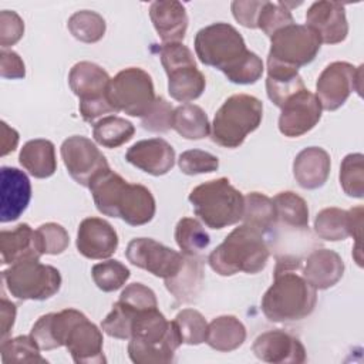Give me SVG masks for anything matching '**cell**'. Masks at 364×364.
I'll return each mask as SVG.
<instances>
[{
  "label": "cell",
  "mask_w": 364,
  "mask_h": 364,
  "mask_svg": "<svg viewBox=\"0 0 364 364\" xmlns=\"http://www.w3.org/2000/svg\"><path fill=\"white\" fill-rule=\"evenodd\" d=\"M0 253L3 264H14L27 259H40L43 256L37 246L36 230L27 223H20L11 230L0 232Z\"/></svg>",
  "instance_id": "484cf974"
},
{
  "label": "cell",
  "mask_w": 364,
  "mask_h": 364,
  "mask_svg": "<svg viewBox=\"0 0 364 364\" xmlns=\"http://www.w3.org/2000/svg\"><path fill=\"white\" fill-rule=\"evenodd\" d=\"M77 250L87 259L102 260L112 256L118 247L115 229L102 218H85L77 232Z\"/></svg>",
  "instance_id": "e0dca14e"
},
{
  "label": "cell",
  "mask_w": 364,
  "mask_h": 364,
  "mask_svg": "<svg viewBox=\"0 0 364 364\" xmlns=\"http://www.w3.org/2000/svg\"><path fill=\"white\" fill-rule=\"evenodd\" d=\"M331 159L326 149L307 146L301 149L293 161V175L303 189L321 188L328 178Z\"/></svg>",
  "instance_id": "cb8c5ba5"
},
{
  "label": "cell",
  "mask_w": 364,
  "mask_h": 364,
  "mask_svg": "<svg viewBox=\"0 0 364 364\" xmlns=\"http://www.w3.org/2000/svg\"><path fill=\"white\" fill-rule=\"evenodd\" d=\"M279 131L289 138H297L311 131L321 118V105L316 94L307 88L290 97L280 108Z\"/></svg>",
  "instance_id": "9a60e30c"
},
{
  "label": "cell",
  "mask_w": 364,
  "mask_h": 364,
  "mask_svg": "<svg viewBox=\"0 0 364 364\" xmlns=\"http://www.w3.org/2000/svg\"><path fill=\"white\" fill-rule=\"evenodd\" d=\"M263 118V104L249 94L229 97L216 111L210 125L212 141L223 148L240 146L256 131Z\"/></svg>",
  "instance_id": "52a82bcc"
},
{
  "label": "cell",
  "mask_w": 364,
  "mask_h": 364,
  "mask_svg": "<svg viewBox=\"0 0 364 364\" xmlns=\"http://www.w3.org/2000/svg\"><path fill=\"white\" fill-rule=\"evenodd\" d=\"M172 105L164 97H156L148 114L141 118V125L149 132H166L172 128Z\"/></svg>",
  "instance_id": "7dc6e473"
},
{
  "label": "cell",
  "mask_w": 364,
  "mask_h": 364,
  "mask_svg": "<svg viewBox=\"0 0 364 364\" xmlns=\"http://www.w3.org/2000/svg\"><path fill=\"white\" fill-rule=\"evenodd\" d=\"M181 344L182 338L175 321H168L155 307L136 314L128 355L135 364H168L175 360V351Z\"/></svg>",
  "instance_id": "277c9868"
},
{
  "label": "cell",
  "mask_w": 364,
  "mask_h": 364,
  "mask_svg": "<svg viewBox=\"0 0 364 364\" xmlns=\"http://www.w3.org/2000/svg\"><path fill=\"white\" fill-rule=\"evenodd\" d=\"M128 262L164 280L173 277L182 267L185 255L151 237L132 239L125 250Z\"/></svg>",
  "instance_id": "5bb4252c"
},
{
  "label": "cell",
  "mask_w": 364,
  "mask_h": 364,
  "mask_svg": "<svg viewBox=\"0 0 364 364\" xmlns=\"http://www.w3.org/2000/svg\"><path fill=\"white\" fill-rule=\"evenodd\" d=\"M300 259L280 256L276 260L274 279L262 297V311L269 321L294 323L309 317L317 303V290L296 270Z\"/></svg>",
  "instance_id": "7a4b0ae2"
},
{
  "label": "cell",
  "mask_w": 364,
  "mask_h": 364,
  "mask_svg": "<svg viewBox=\"0 0 364 364\" xmlns=\"http://www.w3.org/2000/svg\"><path fill=\"white\" fill-rule=\"evenodd\" d=\"M9 293L18 300H47L61 287L58 269L40 263V259H27L11 264L1 272Z\"/></svg>",
  "instance_id": "ba28073f"
},
{
  "label": "cell",
  "mask_w": 364,
  "mask_h": 364,
  "mask_svg": "<svg viewBox=\"0 0 364 364\" xmlns=\"http://www.w3.org/2000/svg\"><path fill=\"white\" fill-rule=\"evenodd\" d=\"M178 165L185 175H200L215 172L219 168V159L202 149H188L179 155Z\"/></svg>",
  "instance_id": "bcb514c9"
},
{
  "label": "cell",
  "mask_w": 364,
  "mask_h": 364,
  "mask_svg": "<svg viewBox=\"0 0 364 364\" xmlns=\"http://www.w3.org/2000/svg\"><path fill=\"white\" fill-rule=\"evenodd\" d=\"M242 220L263 235L267 233L277 223L276 209L273 200L260 192H250L245 195V209Z\"/></svg>",
  "instance_id": "d6a6232c"
},
{
  "label": "cell",
  "mask_w": 364,
  "mask_h": 364,
  "mask_svg": "<svg viewBox=\"0 0 364 364\" xmlns=\"http://www.w3.org/2000/svg\"><path fill=\"white\" fill-rule=\"evenodd\" d=\"M102 344L104 338L101 330L85 316L73 324L65 340V347L77 364L105 363Z\"/></svg>",
  "instance_id": "44dd1931"
},
{
  "label": "cell",
  "mask_w": 364,
  "mask_h": 364,
  "mask_svg": "<svg viewBox=\"0 0 364 364\" xmlns=\"http://www.w3.org/2000/svg\"><path fill=\"white\" fill-rule=\"evenodd\" d=\"M91 274L97 287L105 293H109L121 289L129 279L131 272L119 260L109 259L94 264Z\"/></svg>",
  "instance_id": "60d3db41"
},
{
  "label": "cell",
  "mask_w": 364,
  "mask_h": 364,
  "mask_svg": "<svg viewBox=\"0 0 364 364\" xmlns=\"http://www.w3.org/2000/svg\"><path fill=\"white\" fill-rule=\"evenodd\" d=\"M134 134V124L117 115H108L98 119L92 128V136L95 142L109 149L124 145L125 142L132 139Z\"/></svg>",
  "instance_id": "836d02e7"
},
{
  "label": "cell",
  "mask_w": 364,
  "mask_h": 364,
  "mask_svg": "<svg viewBox=\"0 0 364 364\" xmlns=\"http://www.w3.org/2000/svg\"><path fill=\"white\" fill-rule=\"evenodd\" d=\"M343 274L344 262L341 256L330 249H317L307 256L301 276L316 290H326L337 284Z\"/></svg>",
  "instance_id": "d4e9b609"
},
{
  "label": "cell",
  "mask_w": 364,
  "mask_h": 364,
  "mask_svg": "<svg viewBox=\"0 0 364 364\" xmlns=\"http://www.w3.org/2000/svg\"><path fill=\"white\" fill-rule=\"evenodd\" d=\"M293 23L294 18L290 13V9H287L283 1L272 3L264 0L257 18V28H260L266 36L272 37L277 30Z\"/></svg>",
  "instance_id": "f6af8a7d"
},
{
  "label": "cell",
  "mask_w": 364,
  "mask_h": 364,
  "mask_svg": "<svg viewBox=\"0 0 364 364\" xmlns=\"http://www.w3.org/2000/svg\"><path fill=\"white\" fill-rule=\"evenodd\" d=\"M119 300L129 304L136 310H149L158 307L155 293L142 283L128 284L119 296Z\"/></svg>",
  "instance_id": "f907efd6"
},
{
  "label": "cell",
  "mask_w": 364,
  "mask_h": 364,
  "mask_svg": "<svg viewBox=\"0 0 364 364\" xmlns=\"http://www.w3.org/2000/svg\"><path fill=\"white\" fill-rule=\"evenodd\" d=\"M306 23L326 44H338L348 34L346 9L338 1H314L306 13Z\"/></svg>",
  "instance_id": "ac0fdd59"
},
{
  "label": "cell",
  "mask_w": 364,
  "mask_h": 364,
  "mask_svg": "<svg viewBox=\"0 0 364 364\" xmlns=\"http://www.w3.org/2000/svg\"><path fill=\"white\" fill-rule=\"evenodd\" d=\"M277 222L293 229L309 228V208L306 200L291 191L279 192L273 199Z\"/></svg>",
  "instance_id": "e575fe53"
},
{
  "label": "cell",
  "mask_w": 364,
  "mask_h": 364,
  "mask_svg": "<svg viewBox=\"0 0 364 364\" xmlns=\"http://www.w3.org/2000/svg\"><path fill=\"white\" fill-rule=\"evenodd\" d=\"M1 361L9 363H47L40 354V347L31 336H18L9 340H1L0 346Z\"/></svg>",
  "instance_id": "f35d334b"
},
{
  "label": "cell",
  "mask_w": 364,
  "mask_h": 364,
  "mask_svg": "<svg viewBox=\"0 0 364 364\" xmlns=\"http://www.w3.org/2000/svg\"><path fill=\"white\" fill-rule=\"evenodd\" d=\"M36 239L41 255H60L70 245L67 230L54 222L40 225L36 229Z\"/></svg>",
  "instance_id": "ee69618b"
},
{
  "label": "cell",
  "mask_w": 364,
  "mask_h": 364,
  "mask_svg": "<svg viewBox=\"0 0 364 364\" xmlns=\"http://www.w3.org/2000/svg\"><path fill=\"white\" fill-rule=\"evenodd\" d=\"M67 27L74 38L82 43H97L105 34V20L101 14L92 10H80L70 16Z\"/></svg>",
  "instance_id": "74e56055"
},
{
  "label": "cell",
  "mask_w": 364,
  "mask_h": 364,
  "mask_svg": "<svg viewBox=\"0 0 364 364\" xmlns=\"http://www.w3.org/2000/svg\"><path fill=\"white\" fill-rule=\"evenodd\" d=\"M60 154L70 176L84 188H88L95 176L109 168L105 155L82 135L68 136L61 144Z\"/></svg>",
  "instance_id": "4fadbf2b"
},
{
  "label": "cell",
  "mask_w": 364,
  "mask_h": 364,
  "mask_svg": "<svg viewBox=\"0 0 364 364\" xmlns=\"http://www.w3.org/2000/svg\"><path fill=\"white\" fill-rule=\"evenodd\" d=\"M172 128L185 139L196 141L210 134L206 112L195 104H183L173 109Z\"/></svg>",
  "instance_id": "1f68e13d"
},
{
  "label": "cell",
  "mask_w": 364,
  "mask_h": 364,
  "mask_svg": "<svg viewBox=\"0 0 364 364\" xmlns=\"http://www.w3.org/2000/svg\"><path fill=\"white\" fill-rule=\"evenodd\" d=\"M151 21L164 43H181L188 28L186 9L176 0H158L149 7Z\"/></svg>",
  "instance_id": "603a6c76"
},
{
  "label": "cell",
  "mask_w": 364,
  "mask_h": 364,
  "mask_svg": "<svg viewBox=\"0 0 364 364\" xmlns=\"http://www.w3.org/2000/svg\"><path fill=\"white\" fill-rule=\"evenodd\" d=\"M125 159L152 176H161L173 168L175 149L162 138H149L135 142L127 151Z\"/></svg>",
  "instance_id": "ffe728a7"
},
{
  "label": "cell",
  "mask_w": 364,
  "mask_h": 364,
  "mask_svg": "<svg viewBox=\"0 0 364 364\" xmlns=\"http://www.w3.org/2000/svg\"><path fill=\"white\" fill-rule=\"evenodd\" d=\"M24 34V21L13 10L0 11V46L7 48L14 46Z\"/></svg>",
  "instance_id": "681fc988"
},
{
  "label": "cell",
  "mask_w": 364,
  "mask_h": 364,
  "mask_svg": "<svg viewBox=\"0 0 364 364\" xmlns=\"http://www.w3.org/2000/svg\"><path fill=\"white\" fill-rule=\"evenodd\" d=\"M203 283V263L199 256H186L181 270L171 279L165 280L168 291L181 303L195 300Z\"/></svg>",
  "instance_id": "83f0119b"
},
{
  "label": "cell",
  "mask_w": 364,
  "mask_h": 364,
  "mask_svg": "<svg viewBox=\"0 0 364 364\" xmlns=\"http://www.w3.org/2000/svg\"><path fill=\"white\" fill-rule=\"evenodd\" d=\"M16 304L9 301L6 297H1L0 301V317H1V340H6V337L10 334L14 320H16Z\"/></svg>",
  "instance_id": "db71d44e"
},
{
  "label": "cell",
  "mask_w": 364,
  "mask_h": 364,
  "mask_svg": "<svg viewBox=\"0 0 364 364\" xmlns=\"http://www.w3.org/2000/svg\"><path fill=\"white\" fill-rule=\"evenodd\" d=\"M321 40L307 24H289L270 37L267 65L297 70L310 64L320 51Z\"/></svg>",
  "instance_id": "30bf717a"
},
{
  "label": "cell",
  "mask_w": 364,
  "mask_h": 364,
  "mask_svg": "<svg viewBox=\"0 0 364 364\" xmlns=\"http://www.w3.org/2000/svg\"><path fill=\"white\" fill-rule=\"evenodd\" d=\"M31 199L28 176L13 166L0 169V220L1 223L17 220L27 209Z\"/></svg>",
  "instance_id": "2e32d148"
},
{
  "label": "cell",
  "mask_w": 364,
  "mask_h": 364,
  "mask_svg": "<svg viewBox=\"0 0 364 364\" xmlns=\"http://www.w3.org/2000/svg\"><path fill=\"white\" fill-rule=\"evenodd\" d=\"M175 324L179 330L182 344L199 346L206 341L208 323L195 309H183L175 316Z\"/></svg>",
  "instance_id": "7bdbcfd3"
},
{
  "label": "cell",
  "mask_w": 364,
  "mask_h": 364,
  "mask_svg": "<svg viewBox=\"0 0 364 364\" xmlns=\"http://www.w3.org/2000/svg\"><path fill=\"white\" fill-rule=\"evenodd\" d=\"M18 162L31 176L50 178L57 169L54 144L43 138L27 141L20 149Z\"/></svg>",
  "instance_id": "4316f807"
},
{
  "label": "cell",
  "mask_w": 364,
  "mask_h": 364,
  "mask_svg": "<svg viewBox=\"0 0 364 364\" xmlns=\"http://www.w3.org/2000/svg\"><path fill=\"white\" fill-rule=\"evenodd\" d=\"M269 256L270 250L264 235L243 223L235 228L225 240L210 252L208 263L210 269L220 276H233L239 272L256 274L266 267Z\"/></svg>",
  "instance_id": "5b68a950"
},
{
  "label": "cell",
  "mask_w": 364,
  "mask_h": 364,
  "mask_svg": "<svg viewBox=\"0 0 364 364\" xmlns=\"http://www.w3.org/2000/svg\"><path fill=\"white\" fill-rule=\"evenodd\" d=\"M252 351L264 363L301 364L306 361V348L301 341L283 330H272L256 337Z\"/></svg>",
  "instance_id": "d6986e66"
},
{
  "label": "cell",
  "mask_w": 364,
  "mask_h": 364,
  "mask_svg": "<svg viewBox=\"0 0 364 364\" xmlns=\"http://www.w3.org/2000/svg\"><path fill=\"white\" fill-rule=\"evenodd\" d=\"M303 78L300 77L297 70L284 68L279 65H267V78H266V92L269 100L279 108L283 104L304 90Z\"/></svg>",
  "instance_id": "4dcf8cb0"
},
{
  "label": "cell",
  "mask_w": 364,
  "mask_h": 364,
  "mask_svg": "<svg viewBox=\"0 0 364 364\" xmlns=\"http://www.w3.org/2000/svg\"><path fill=\"white\" fill-rule=\"evenodd\" d=\"M158 53L165 73L182 65L196 64L193 53L183 43H164L159 46Z\"/></svg>",
  "instance_id": "c3c4849f"
},
{
  "label": "cell",
  "mask_w": 364,
  "mask_h": 364,
  "mask_svg": "<svg viewBox=\"0 0 364 364\" xmlns=\"http://www.w3.org/2000/svg\"><path fill=\"white\" fill-rule=\"evenodd\" d=\"M168 92L179 102H191L202 95L206 87L205 75L198 70L196 64L182 65L166 71Z\"/></svg>",
  "instance_id": "f546056e"
},
{
  "label": "cell",
  "mask_w": 364,
  "mask_h": 364,
  "mask_svg": "<svg viewBox=\"0 0 364 364\" xmlns=\"http://www.w3.org/2000/svg\"><path fill=\"white\" fill-rule=\"evenodd\" d=\"M18 132L1 121V156L9 155L17 148Z\"/></svg>",
  "instance_id": "11a10c76"
},
{
  "label": "cell",
  "mask_w": 364,
  "mask_h": 364,
  "mask_svg": "<svg viewBox=\"0 0 364 364\" xmlns=\"http://www.w3.org/2000/svg\"><path fill=\"white\" fill-rule=\"evenodd\" d=\"M314 230L318 237L330 242L344 240L350 236V213L340 208H326L314 219Z\"/></svg>",
  "instance_id": "8d00e7d4"
},
{
  "label": "cell",
  "mask_w": 364,
  "mask_h": 364,
  "mask_svg": "<svg viewBox=\"0 0 364 364\" xmlns=\"http://www.w3.org/2000/svg\"><path fill=\"white\" fill-rule=\"evenodd\" d=\"M0 74L3 78L17 80L24 78L26 65L21 57L13 50H1L0 53Z\"/></svg>",
  "instance_id": "f5cc1de1"
},
{
  "label": "cell",
  "mask_w": 364,
  "mask_h": 364,
  "mask_svg": "<svg viewBox=\"0 0 364 364\" xmlns=\"http://www.w3.org/2000/svg\"><path fill=\"white\" fill-rule=\"evenodd\" d=\"M82 316L75 309H64L58 313H48L41 316L33 326L30 336L37 343L40 350H54L65 346L70 328Z\"/></svg>",
  "instance_id": "7402d4cb"
},
{
  "label": "cell",
  "mask_w": 364,
  "mask_h": 364,
  "mask_svg": "<svg viewBox=\"0 0 364 364\" xmlns=\"http://www.w3.org/2000/svg\"><path fill=\"white\" fill-rule=\"evenodd\" d=\"M108 73L91 61H80L73 65L68 74L71 91L80 100V114L85 122L92 124L97 118L115 112L108 100Z\"/></svg>",
  "instance_id": "9c48e42d"
},
{
  "label": "cell",
  "mask_w": 364,
  "mask_h": 364,
  "mask_svg": "<svg viewBox=\"0 0 364 364\" xmlns=\"http://www.w3.org/2000/svg\"><path fill=\"white\" fill-rule=\"evenodd\" d=\"M193 46L202 64L218 68L233 84H255L264 71L262 58L246 48L242 34L229 23L200 28Z\"/></svg>",
  "instance_id": "6da1fadb"
},
{
  "label": "cell",
  "mask_w": 364,
  "mask_h": 364,
  "mask_svg": "<svg viewBox=\"0 0 364 364\" xmlns=\"http://www.w3.org/2000/svg\"><path fill=\"white\" fill-rule=\"evenodd\" d=\"M195 215L210 229H223L242 220L245 196L229 182L218 178L195 186L189 193Z\"/></svg>",
  "instance_id": "8992f818"
},
{
  "label": "cell",
  "mask_w": 364,
  "mask_h": 364,
  "mask_svg": "<svg viewBox=\"0 0 364 364\" xmlns=\"http://www.w3.org/2000/svg\"><path fill=\"white\" fill-rule=\"evenodd\" d=\"M340 185L348 196H364V156L360 152L344 156L340 166Z\"/></svg>",
  "instance_id": "b9f144b4"
},
{
  "label": "cell",
  "mask_w": 364,
  "mask_h": 364,
  "mask_svg": "<svg viewBox=\"0 0 364 364\" xmlns=\"http://www.w3.org/2000/svg\"><path fill=\"white\" fill-rule=\"evenodd\" d=\"M246 340V328L235 316H219L208 324L206 344L222 353H229L239 348Z\"/></svg>",
  "instance_id": "f1b7e54d"
},
{
  "label": "cell",
  "mask_w": 364,
  "mask_h": 364,
  "mask_svg": "<svg viewBox=\"0 0 364 364\" xmlns=\"http://www.w3.org/2000/svg\"><path fill=\"white\" fill-rule=\"evenodd\" d=\"M142 310H136L129 304L118 300L107 317L101 321V328L105 334L119 340H129L132 333V323L136 314Z\"/></svg>",
  "instance_id": "ab89813d"
},
{
  "label": "cell",
  "mask_w": 364,
  "mask_h": 364,
  "mask_svg": "<svg viewBox=\"0 0 364 364\" xmlns=\"http://www.w3.org/2000/svg\"><path fill=\"white\" fill-rule=\"evenodd\" d=\"M175 240L186 256H199L210 243L208 232L195 218H182L176 223Z\"/></svg>",
  "instance_id": "d590c367"
},
{
  "label": "cell",
  "mask_w": 364,
  "mask_h": 364,
  "mask_svg": "<svg viewBox=\"0 0 364 364\" xmlns=\"http://www.w3.org/2000/svg\"><path fill=\"white\" fill-rule=\"evenodd\" d=\"M91 191L97 209L111 218H121L131 226H142L152 220L156 210L151 191L139 183H129L111 168L92 179Z\"/></svg>",
  "instance_id": "3957f363"
},
{
  "label": "cell",
  "mask_w": 364,
  "mask_h": 364,
  "mask_svg": "<svg viewBox=\"0 0 364 364\" xmlns=\"http://www.w3.org/2000/svg\"><path fill=\"white\" fill-rule=\"evenodd\" d=\"M264 4V0L255 1V0H236L232 1V13L235 20L246 28H257V18L260 10Z\"/></svg>",
  "instance_id": "816d5d0a"
},
{
  "label": "cell",
  "mask_w": 364,
  "mask_h": 364,
  "mask_svg": "<svg viewBox=\"0 0 364 364\" xmlns=\"http://www.w3.org/2000/svg\"><path fill=\"white\" fill-rule=\"evenodd\" d=\"M363 65L354 67L347 61L330 63L318 75L316 82V97L321 109L336 111L355 91L361 95Z\"/></svg>",
  "instance_id": "7c38bea8"
},
{
  "label": "cell",
  "mask_w": 364,
  "mask_h": 364,
  "mask_svg": "<svg viewBox=\"0 0 364 364\" xmlns=\"http://www.w3.org/2000/svg\"><path fill=\"white\" fill-rule=\"evenodd\" d=\"M108 100L115 112L142 118L156 100L151 75L138 67L119 71L109 81Z\"/></svg>",
  "instance_id": "8fae6325"
}]
</instances>
